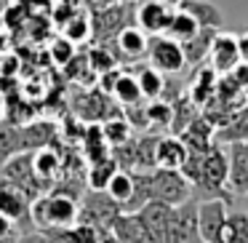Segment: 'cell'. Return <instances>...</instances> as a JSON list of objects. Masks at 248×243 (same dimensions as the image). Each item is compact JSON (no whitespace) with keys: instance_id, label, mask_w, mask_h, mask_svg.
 Returning <instances> with one entry per match:
<instances>
[{"instance_id":"obj_1","label":"cell","mask_w":248,"mask_h":243,"mask_svg":"<svg viewBox=\"0 0 248 243\" xmlns=\"http://www.w3.org/2000/svg\"><path fill=\"white\" fill-rule=\"evenodd\" d=\"M32 227L43 232H56V230H70L78 225L80 216V203L70 195L59 193H43L38 200H32Z\"/></svg>"},{"instance_id":"obj_2","label":"cell","mask_w":248,"mask_h":243,"mask_svg":"<svg viewBox=\"0 0 248 243\" xmlns=\"http://www.w3.org/2000/svg\"><path fill=\"white\" fill-rule=\"evenodd\" d=\"M150 190H152V200H163L168 206H182L192 198L189 179L182 171H171V168H152Z\"/></svg>"},{"instance_id":"obj_3","label":"cell","mask_w":248,"mask_h":243,"mask_svg":"<svg viewBox=\"0 0 248 243\" xmlns=\"http://www.w3.org/2000/svg\"><path fill=\"white\" fill-rule=\"evenodd\" d=\"M120 214H123V209L104 190H88L80 198V216H78V222L99 227V230H109Z\"/></svg>"},{"instance_id":"obj_4","label":"cell","mask_w":248,"mask_h":243,"mask_svg":"<svg viewBox=\"0 0 248 243\" xmlns=\"http://www.w3.org/2000/svg\"><path fill=\"white\" fill-rule=\"evenodd\" d=\"M0 182H8L14 187H19L30 200H38L43 195V182L38 179L32 166V152H22V155L11 158L6 166L0 168Z\"/></svg>"},{"instance_id":"obj_5","label":"cell","mask_w":248,"mask_h":243,"mask_svg":"<svg viewBox=\"0 0 248 243\" xmlns=\"http://www.w3.org/2000/svg\"><path fill=\"white\" fill-rule=\"evenodd\" d=\"M163 243H203L198 222V200L189 198L187 203L176 206L171 214V222L166 227Z\"/></svg>"},{"instance_id":"obj_6","label":"cell","mask_w":248,"mask_h":243,"mask_svg":"<svg viewBox=\"0 0 248 243\" xmlns=\"http://www.w3.org/2000/svg\"><path fill=\"white\" fill-rule=\"evenodd\" d=\"M131 19L136 22V8H131L128 3H120V6L107 8V11H91L93 38L102 46L107 40H115L125 27H131Z\"/></svg>"},{"instance_id":"obj_7","label":"cell","mask_w":248,"mask_h":243,"mask_svg":"<svg viewBox=\"0 0 248 243\" xmlns=\"http://www.w3.org/2000/svg\"><path fill=\"white\" fill-rule=\"evenodd\" d=\"M230 200L224 198H205L198 203V222H200V238L203 243H219L221 230L230 219Z\"/></svg>"},{"instance_id":"obj_8","label":"cell","mask_w":248,"mask_h":243,"mask_svg":"<svg viewBox=\"0 0 248 243\" xmlns=\"http://www.w3.org/2000/svg\"><path fill=\"white\" fill-rule=\"evenodd\" d=\"M150 65L155 70H160L163 75H176L187 67V59H184V51H182V43L171 40L168 35H157V38L150 40Z\"/></svg>"},{"instance_id":"obj_9","label":"cell","mask_w":248,"mask_h":243,"mask_svg":"<svg viewBox=\"0 0 248 243\" xmlns=\"http://www.w3.org/2000/svg\"><path fill=\"white\" fill-rule=\"evenodd\" d=\"M30 209H32V200L22 190L8 182H0V214L6 216V219H11L22 232L32 230V214H30Z\"/></svg>"},{"instance_id":"obj_10","label":"cell","mask_w":248,"mask_h":243,"mask_svg":"<svg viewBox=\"0 0 248 243\" xmlns=\"http://www.w3.org/2000/svg\"><path fill=\"white\" fill-rule=\"evenodd\" d=\"M173 11L168 6H163L160 0H141L136 6V27L141 32H147L150 38H157V35H166L168 27H171Z\"/></svg>"},{"instance_id":"obj_11","label":"cell","mask_w":248,"mask_h":243,"mask_svg":"<svg viewBox=\"0 0 248 243\" xmlns=\"http://www.w3.org/2000/svg\"><path fill=\"white\" fill-rule=\"evenodd\" d=\"M109 230H112L118 243H160L147 227V222L139 216V211L136 214H120Z\"/></svg>"},{"instance_id":"obj_12","label":"cell","mask_w":248,"mask_h":243,"mask_svg":"<svg viewBox=\"0 0 248 243\" xmlns=\"http://www.w3.org/2000/svg\"><path fill=\"white\" fill-rule=\"evenodd\" d=\"M208 65L214 67L219 75H230L237 65H240V49H237V35L232 32H219L214 40V49H211Z\"/></svg>"},{"instance_id":"obj_13","label":"cell","mask_w":248,"mask_h":243,"mask_svg":"<svg viewBox=\"0 0 248 243\" xmlns=\"http://www.w3.org/2000/svg\"><path fill=\"white\" fill-rule=\"evenodd\" d=\"M230 158V179L227 190L232 195H246L248 193V142H235L227 150Z\"/></svg>"},{"instance_id":"obj_14","label":"cell","mask_w":248,"mask_h":243,"mask_svg":"<svg viewBox=\"0 0 248 243\" xmlns=\"http://www.w3.org/2000/svg\"><path fill=\"white\" fill-rule=\"evenodd\" d=\"M147 51H150V35L141 32L136 24L125 27L115 38V56H120L123 62H136L141 56H147Z\"/></svg>"},{"instance_id":"obj_15","label":"cell","mask_w":248,"mask_h":243,"mask_svg":"<svg viewBox=\"0 0 248 243\" xmlns=\"http://www.w3.org/2000/svg\"><path fill=\"white\" fill-rule=\"evenodd\" d=\"M189 152L179 136H160L155 147V168H171V171H182L187 163Z\"/></svg>"},{"instance_id":"obj_16","label":"cell","mask_w":248,"mask_h":243,"mask_svg":"<svg viewBox=\"0 0 248 243\" xmlns=\"http://www.w3.org/2000/svg\"><path fill=\"white\" fill-rule=\"evenodd\" d=\"M216 145H235V142H248V107H237L235 113H230L219 126H216L214 134Z\"/></svg>"},{"instance_id":"obj_17","label":"cell","mask_w":248,"mask_h":243,"mask_svg":"<svg viewBox=\"0 0 248 243\" xmlns=\"http://www.w3.org/2000/svg\"><path fill=\"white\" fill-rule=\"evenodd\" d=\"M179 11L192 16L200 24V30H221V24H224V14L211 0H182Z\"/></svg>"},{"instance_id":"obj_18","label":"cell","mask_w":248,"mask_h":243,"mask_svg":"<svg viewBox=\"0 0 248 243\" xmlns=\"http://www.w3.org/2000/svg\"><path fill=\"white\" fill-rule=\"evenodd\" d=\"M32 166H35V174L38 179L46 184H54L56 179L62 177L64 171V163H62V155L54 150V147H43V150H35L32 152Z\"/></svg>"},{"instance_id":"obj_19","label":"cell","mask_w":248,"mask_h":243,"mask_svg":"<svg viewBox=\"0 0 248 243\" xmlns=\"http://www.w3.org/2000/svg\"><path fill=\"white\" fill-rule=\"evenodd\" d=\"M22 152H27V147H24V129L0 118V168L6 166L11 158L22 155Z\"/></svg>"},{"instance_id":"obj_20","label":"cell","mask_w":248,"mask_h":243,"mask_svg":"<svg viewBox=\"0 0 248 243\" xmlns=\"http://www.w3.org/2000/svg\"><path fill=\"white\" fill-rule=\"evenodd\" d=\"M219 35V30H200L192 40L182 43V51H184V59H187L189 67H200L205 59L211 56V49H214V40Z\"/></svg>"},{"instance_id":"obj_21","label":"cell","mask_w":248,"mask_h":243,"mask_svg":"<svg viewBox=\"0 0 248 243\" xmlns=\"http://www.w3.org/2000/svg\"><path fill=\"white\" fill-rule=\"evenodd\" d=\"M173 209H176V206H168V203H163V200H150L144 209H139V216L147 222V227H150L152 235L160 243H163V235H166L168 222H171Z\"/></svg>"},{"instance_id":"obj_22","label":"cell","mask_w":248,"mask_h":243,"mask_svg":"<svg viewBox=\"0 0 248 243\" xmlns=\"http://www.w3.org/2000/svg\"><path fill=\"white\" fill-rule=\"evenodd\" d=\"M136 81H139L141 97L150 99V102H155V99H160L163 94H166V78H163V72L155 70L152 65L139 67V72H136Z\"/></svg>"},{"instance_id":"obj_23","label":"cell","mask_w":248,"mask_h":243,"mask_svg":"<svg viewBox=\"0 0 248 243\" xmlns=\"http://www.w3.org/2000/svg\"><path fill=\"white\" fill-rule=\"evenodd\" d=\"M104 193H107L120 209H125V206L131 203V198H134V171H123V168H120V171L109 179Z\"/></svg>"},{"instance_id":"obj_24","label":"cell","mask_w":248,"mask_h":243,"mask_svg":"<svg viewBox=\"0 0 248 243\" xmlns=\"http://www.w3.org/2000/svg\"><path fill=\"white\" fill-rule=\"evenodd\" d=\"M62 35L72 43H83V40L93 38V27H91V14L86 11H75L64 24H62Z\"/></svg>"},{"instance_id":"obj_25","label":"cell","mask_w":248,"mask_h":243,"mask_svg":"<svg viewBox=\"0 0 248 243\" xmlns=\"http://www.w3.org/2000/svg\"><path fill=\"white\" fill-rule=\"evenodd\" d=\"M118 171H120L118 161L109 155V158H104V161L91 163V168H88V174H86V182H88L91 190H107L109 179H112Z\"/></svg>"},{"instance_id":"obj_26","label":"cell","mask_w":248,"mask_h":243,"mask_svg":"<svg viewBox=\"0 0 248 243\" xmlns=\"http://www.w3.org/2000/svg\"><path fill=\"white\" fill-rule=\"evenodd\" d=\"M219 243H248V211H230Z\"/></svg>"},{"instance_id":"obj_27","label":"cell","mask_w":248,"mask_h":243,"mask_svg":"<svg viewBox=\"0 0 248 243\" xmlns=\"http://www.w3.org/2000/svg\"><path fill=\"white\" fill-rule=\"evenodd\" d=\"M200 32V24L195 22L192 16H187L184 11H173V19H171V27H168V38L176 40V43H187L192 40L195 35Z\"/></svg>"},{"instance_id":"obj_28","label":"cell","mask_w":248,"mask_h":243,"mask_svg":"<svg viewBox=\"0 0 248 243\" xmlns=\"http://www.w3.org/2000/svg\"><path fill=\"white\" fill-rule=\"evenodd\" d=\"M112 97L118 99L120 104H125V107L139 104L141 99H144V97H141V91H139V81H136V75H123V72H120L118 81H115Z\"/></svg>"},{"instance_id":"obj_29","label":"cell","mask_w":248,"mask_h":243,"mask_svg":"<svg viewBox=\"0 0 248 243\" xmlns=\"http://www.w3.org/2000/svg\"><path fill=\"white\" fill-rule=\"evenodd\" d=\"M102 131H104L107 145H112V147H123L131 142V123L123 118H109L107 123L102 126Z\"/></svg>"},{"instance_id":"obj_30","label":"cell","mask_w":248,"mask_h":243,"mask_svg":"<svg viewBox=\"0 0 248 243\" xmlns=\"http://www.w3.org/2000/svg\"><path fill=\"white\" fill-rule=\"evenodd\" d=\"M88 67L102 78V75H107V72L118 70V56L109 54L107 46H96V49L88 51Z\"/></svg>"},{"instance_id":"obj_31","label":"cell","mask_w":248,"mask_h":243,"mask_svg":"<svg viewBox=\"0 0 248 243\" xmlns=\"http://www.w3.org/2000/svg\"><path fill=\"white\" fill-rule=\"evenodd\" d=\"M147 120H150V126H160V129H171L173 123V104L171 102H150L147 104Z\"/></svg>"},{"instance_id":"obj_32","label":"cell","mask_w":248,"mask_h":243,"mask_svg":"<svg viewBox=\"0 0 248 243\" xmlns=\"http://www.w3.org/2000/svg\"><path fill=\"white\" fill-rule=\"evenodd\" d=\"M51 59H54L56 65L67 67L72 59H75V43H72V40H67L64 35L54 38V43H51Z\"/></svg>"},{"instance_id":"obj_33","label":"cell","mask_w":248,"mask_h":243,"mask_svg":"<svg viewBox=\"0 0 248 243\" xmlns=\"http://www.w3.org/2000/svg\"><path fill=\"white\" fill-rule=\"evenodd\" d=\"M19 243H56V241L43 230H38V232L30 230V232H22V235H19Z\"/></svg>"},{"instance_id":"obj_34","label":"cell","mask_w":248,"mask_h":243,"mask_svg":"<svg viewBox=\"0 0 248 243\" xmlns=\"http://www.w3.org/2000/svg\"><path fill=\"white\" fill-rule=\"evenodd\" d=\"M11 235H22V230L11 219H6V216L0 214V238H11Z\"/></svg>"},{"instance_id":"obj_35","label":"cell","mask_w":248,"mask_h":243,"mask_svg":"<svg viewBox=\"0 0 248 243\" xmlns=\"http://www.w3.org/2000/svg\"><path fill=\"white\" fill-rule=\"evenodd\" d=\"M123 0H88V6H91V11H107V8H115L120 6Z\"/></svg>"},{"instance_id":"obj_36","label":"cell","mask_w":248,"mask_h":243,"mask_svg":"<svg viewBox=\"0 0 248 243\" xmlns=\"http://www.w3.org/2000/svg\"><path fill=\"white\" fill-rule=\"evenodd\" d=\"M237 49H240V59L248 62V32L237 35Z\"/></svg>"},{"instance_id":"obj_37","label":"cell","mask_w":248,"mask_h":243,"mask_svg":"<svg viewBox=\"0 0 248 243\" xmlns=\"http://www.w3.org/2000/svg\"><path fill=\"white\" fill-rule=\"evenodd\" d=\"M86 0H54V6H64V8H83Z\"/></svg>"},{"instance_id":"obj_38","label":"cell","mask_w":248,"mask_h":243,"mask_svg":"<svg viewBox=\"0 0 248 243\" xmlns=\"http://www.w3.org/2000/svg\"><path fill=\"white\" fill-rule=\"evenodd\" d=\"M160 3H163V6H168V8H173V6L179 8V3H182V0H160Z\"/></svg>"},{"instance_id":"obj_39","label":"cell","mask_w":248,"mask_h":243,"mask_svg":"<svg viewBox=\"0 0 248 243\" xmlns=\"http://www.w3.org/2000/svg\"><path fill=\"white\" fill-rule=\"evenodd\" d=\"M0 243H19V235H11V238H0Z\"/></svg>"},{"instance_id":"obj_40","label":"cell","mask_w":248,"mask_h":243,"mask_svg":"<svg viewBox=\"0 0 248 243\" xmlns=\"http://www.w3.org/2000/svg\"><path fill=\"white\" fill-rule=\"evenodd\" d=\"M243 200H246V211H248V193H246V195H243Z\"/></svg>"},{"instance_id":"obj_41","label":"cell","mask_w":248,"mask_h":243,"mask_svg":"<svg viewBox=\"0 0 248 243\" xmlns=\"http://www.w3.org/2000/svg\"><path fill=\"white\" fill-rule=\"evenodd\" d=\"M0 67H3V54H0Z\"/></svg>"},{"instance_id":"obj_42","label":"cell","mask_w":248,"mask_h":243,"mask_svg":"<svg viewBox=\"0 0 248 243\" xmlns=\"http://www.w3.org/2000/svg\"><path fill=\"white\" fill-rule=\"evenodd\" d=\"M0 24H3V22H0ZM0 38H3V35H0Z\"/></svg>"}]
</instances>
